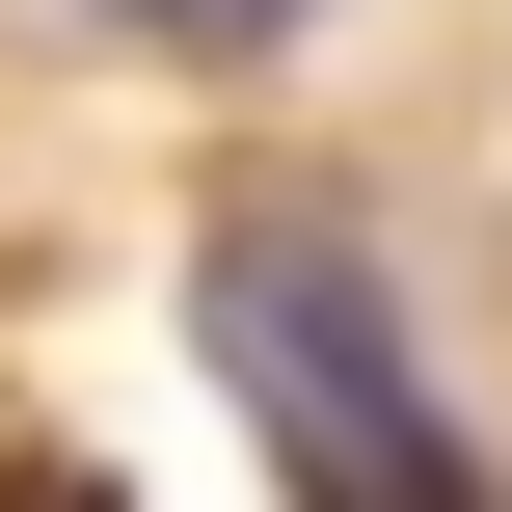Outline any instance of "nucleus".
<instances>
[{"label":"nucleus","instance_id":"f03ea898","mask_svg":"<svg viewBox=\"0 0 512 512\" xmlns=\"http://www.w3.org/2000/svg\"><path fill=\"white\" fill-rule=\"evenodd\" d=\"M81 27H135V54H297L324 0H81Z\"/></svg>","mask_w":512,"mask_h":512},{"label":"nucleus","instance_id":"f257e3e1","mask_svg":"<svg viewBox=\"0 0 512 512\" xmlns=\"http://www.w3.org/2000/svg\"><path fill=\"white\" fill-rule=\"evenodd\" d=\"M189 324H216V405L270 432V486H297V512H486L432 351H405V270H378L324 189H243V216L189 243Z\"/></svg>","mask_w":512,"mask_h":512}]
</instances>
